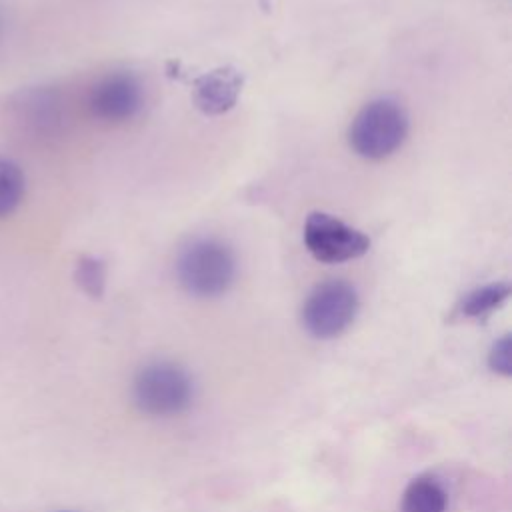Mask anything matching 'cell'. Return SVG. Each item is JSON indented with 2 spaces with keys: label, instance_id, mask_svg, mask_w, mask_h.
Wrapping results in <instances>:
<instances>
[{
  "label": "cell",
  "instance_id": "6da1fadb",
  "mask_svg": "<svg viewBox=\"0 0 512 512\" xmlns=\"http://www.w3.org/2000/svg\"><path fill=\"white\" fill-rule=\"evenodd\" d=\"M176 278L190 296H222L236 278V256L218 238H196L180 250Z\"/></svg>",
  "mask_w": 512,
  "mask_h": 512
},
{
  "label": "cell",
  "instance_id": "7a4b0ae2",
  "mask_svg": "<svg viewBox=\"0 0 512 512\" xmlns=\"http://www.w3.org/2000/svg\"><path fill=\"white\" fill-rule=\"evenodd\" d=\"M408 134V114L392 98L368 102L352 120L348 142L366 160H382L394 154Z\"/></svg>",
  "mask_w": 512,
  "mask_h": 512
},
{
  "label": "cell",
  "instance_id": "3957f363",
  "mask_svg": "<svg viewBox=\"0 0 512 512\" xmlns=\"http://www.w3.org/2000/svg\"><path fill=\"white\" fill-rule=\"evenodd\" d=\"M132 398L138 410L148 416H176L192 404L194 382L182 366L158 360L138 370Z\"/></svg>",
  "mask_w": 512,
  "mask_h": 512
},
{
  "label": "cell",
  "instance_id": "277c9868",
  "mask_svg": "<svg viewBox=\"0 0 512 512\" xmlns=\"http://www.w3.org/2000/svg\"><path fill=\"white\" fill-rule=\"evenodd\" d=\"M358 294L344 280L318 284L302 306V324L314 338H334L356 318Z\"/></svg>",
  "mask_w": 512,
  "mask_h": 512
},
{
  "label": "cell",
  "instance_id": "5b68a950",
  "mask_svg": "<svg viewBox=\"0 0 512 512\" xmlns=\"http://www.w3.org/2000/svg\"><path fill=\"white\" fill-rule=\"evenodd\" d=\"M306 250L324 264L360 258L370 248V238L326 212H312L304 222Z\"/></svg>",
  "mask_w": 512,
  "mask_h": 512
},
{
  "label": "cell",
  "instance_id": "8992f818",
  "mask_svg": "<svg viewBox=\"0 0 512 512\" xmlns=\"http://www.w3.org/2000/svg\"><path fill=\"white\" fill-rule=\"evenodd\" d=\"M144 104L140 80L130 72H110L98 78L86 98L90 114L106 124H122L132 120Z\"/></svg>",
  "mask_w": 512,
  "mask_h": 512
},
{
  "label": "cell",
  "instance_id": "52a82bcc",
  "mask_svg": "<svg viewBox=\"0 0 512 512\" xmlns=\"http://www.w3.org/2000/svg\"><path fill=\"white\" fill-rule=\"evenodd\" d=\"M14 118L34 136H54L66 122L64 98L54 86H34L12 98Z\"/></svg>",
  "mask_w": 512,
  "mask_h": 512
},
{
  "label": "cell",
  "instance_id": "ba28073f",
  "mask_svg": "<svg viewBox=\"0 0 512 512\" xmlns=\"http://www.w3.org/2000/svg\"><path fill=\"white\" fill-rule=\"evenodd\" d=\"M242 90V74L232 66H222L194 80V104L208 116H218L234 108Z\"/></svg>",
  "mask_w": 512,
  "mask_h": 512
},
{
  "label": "cell",
  "instance_id": "9c48e42d",
  "mask_svg": "<svg viewBox=\"0 0 512 512\" xmlns=\"http://www.w3.org/2000/svg\"><path fill=\"white\" fill-rule=\"evenodd\" d=\"M446 504L444 486L434 476H418L406 486L400 512H446Z\"/></svg>",
  "mask_w": 512,
  "mask_h": 512
},
{
  "label": "cell",
  "instance_id": "30bf717a",
  "mask_svg": "<svg viewBox=\"0 0 512 512\" xmlns=\"http://www.w3.org/2000/svg\"><path fill=\"white\" fill-rule=\"evenodd\" d=\"M510 296V286L506 282L484 284L472 292H468L460 304V310L468 318H482L492 310L500 308Z\"/></svg>",
  "mask_w": 512,
  "mask_h": 512
},
{
  "label": "cell",
  "instance_id": "8fae6325",
  "mask_svg": "<svg viewBox=\"0 0 512 512\" xmlns=\"http://www.w3.org/2000/svg\"><path fill=\"white\" fill-rule=\"evenodd\" d=\"M24 192L26 178L22 168L8 158H0V220L20 206Z\"/></svg>",
  "mask_w": 512,
  "mask_h": 512
},
{
  "label": "cell",
  "instance_id": "7c38bea8",
  "mask_svg": "<svg viewBox=\"0 0 512 512\" xmlns=\"http://www.w3.org/2000/svg\"><path fill=\"white\" fill-rule=\"evenodd\" d=\"M74 280L90 298H100L106 286V264L96 256L84 254L76 262Z\"/></svg>",
  "mask_w": 512,
  "mask_h": 512
},
{
  "label": "cell",
  "instance_id": "4fadbf2b",
  "mask_svg": "<svg viewBox=\"0 0 512 512\" xmlns=\"http://www.w3.org/2000/svg\"><path fill=\"white\" fill-rule=\"evenodd\" d=\"M488 366L502 376L512 374V340L508 334L502 336L500 340H496L494 346L490 348Z\"/></svg>",
  "mask_w": 512,
  "mask_h": 512
},
{
  "label": "cell",
  "instance_id": "5bb4252c",
  "mask_svg": "<svg viewBox=\"0 0 512 512\" xmlns=\"http://www.w3.org/2000/svg\"><path fill=\"white\" fill-rule=\"evenodd\" d=\"M6 30H8V18H6V12H4V8L0 6V44H2L4 36H6Z\"/></svg>",
  "mask_w": 512,
  "mask_h": 512
}]
</instances>
